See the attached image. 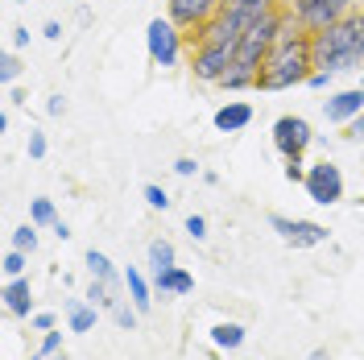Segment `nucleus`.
I'll return each instance as SVG.
<instances>
[{
	"instance_id": "f257e3e1",
	"label": "nucleus",
	"mask_w": 364,
	"mask_h": 360,
	"mask_svg": "<svg viewBox=\"0 0 364 360\" xmlns=\"http://www.w3.org/2000/svg\"><path fill=\"white\" fill-rule=\"evenodd\" d=\"M315 70V54H311V33L290 17L286 9V25H282V38L273 42L265 67L257 75V91H290L302 88Z\"/></svg>"
},
{
	"instance_id": "f03ea898",
	"label": "nucleus",
	"mask_w": 364,
	"mask_h": 360,
	"mask_svg": "<svg viewBox=\"0 0 364 360\" xmlns=\"http://www.w3.org/2000/svg\"><path fill=\"white\" fill-rule=\"evenodd\" d=\"M311 54H315V70H331V75L360 70L364 67V17H360V9L348 13L343 21L327 25L323 33H311Z\"/></svg>"
},
{
	"instance_id": "7ed1b4c3",
	"label": "nucleus",
	"mask_w": 364,
	"mask_h": 360,
	"mask_svg": "<svg viewBox=\"0 0 364 360\" xmlns=\"http://www.w3.org/2000/svg\"><path fill=\"white\" fill-rule=\"evenodd\" d=\"M286 9H290V17H294L306 33H323L327 25H336V21H343L348 13H356L360 0H286Z\"/></svg>"
},
{
	"instance_id": "20e7f679",
	"label": "nucleus",
	"mask_w": 364,
	"mask_h": 360,
	"mask_svg": "<svg viewBox=\"0 0 364 360\" xmlns=\"http://www.w3.org/2000/svg\"><path fill=\"white\" fill-rule=\"evenodd\" d=\"M182 42H186V33H182L170 17H154V21L145 25V50H149V63H154V67H161V70L178 67Z\"/></svg>"
},
{
	"instance_id": "39448f33",
	"label": "nucleus",
	"mask_w": 364,
	"mask_h": 360,
	"mask_svg": "<svg viewBox=\"0 0 364 360\" xmlns=\"http://www.w3.org/2000/svg\"><path fill=\"white\" fill-rule=\"evenodd\" d=\"M232 63H236V46L195 42V50H191V75H195V83H211V88H220V79L232 70Z\"/></svg>"
},
{
	"instance_id": "423d86ee",
	"label": "nucleus",
	"mask_w": 364,
	"mask_h": 360,
	"mask_svg": "<svg viewBox=\"0 0 364 360\" xmlns=\"http://www.w3.org/2000/svg\"><path fill=\"white\" fill-rule=\"evenodd\" d=\"M306 195H311V203H318V207H336V203L343 199V170L336 166V162H311L306 166Z\"/></svg>"
},
{
	"instance_id": "0eeeda50",
	"label": "nucleus",
	"mask_w": 364,
	"mask_h": 360,
	"mask_svg": "<svg viewBox=\"0 0 364 360\" xmlns=\"http://www.w3.org/2000/svg\"><path fill=\"white\" fill-rule=\"evenodd\" d=\"M269 137H273V149H277L282 158H302V154L311 149V141H315V133H311V120H306V116H294V112L277 116Z\"/></svg>"
},
{
	"instance_id": "6e6552de",
	"label": "nucleus",
	"mask_w": 364,
	"mask_h": 360,
	"mask_svg": "<svg viewBox=\"0 0 364 360\" xmlns=\"http://www.w3.org/2000/svg\"><path fill=\"white\" fill-rule=\"evenodd\" d=\"M269 228L282 236V245H290V248H318V245L331 240L327 224H318V220H298V216L290 220V216H277V211H273Z\"/></svg>"
},
{
	"instance_id": "1a4fd4ad",
	"label": "nucleus",
	"mask_w": 364,
	"mask_h": 360,
	"mask_svg": "<svg viewBox=\"0 0 364 360\" xmlns=\"http://www.w3.org/2000/svg\"><path fill=\"white\" fill-rule=\"evenodd\" d=\"M215 13H220V0H166V17L178 25L186 38L199 33Z\"/></svg>"
},
{
	"instance_id": "9d476101",
	"label": "nucleus",
	"mask_w": 364,
	"mask_h": 360,
	"mask_svg": "<svg viewBox=\"0 0 364 360\" xmlns=\"http://www.w3.org/2000/svg\"><path fill=\"white\" fill-rule=\"evenodd\" d=\"M360 112H364V88L327 91V100H323V116H327L331 125H352Z\"/></svg>"
},
{
	"instance_id": "9b49d317",
	"label": "nucleus",
	"mask_w": 364,
	"mask_h": 360,
	"mask_svg": "<svg viewBox=\"0 0 364 360\" xmlns=\"http://www.w3.org/2000/svg\"><path fill=\"white\" fill-rule=\"evenodd\" d=\"M211 125H215L220 133H245L252 125V104L249 100H228L224 108H215Z\"/></svg>"
},
{
	"instance_id": "f8f14e48",
	"label": "nucleus",
	"mask_w": 364,
	"mask_h": 360,
	"mask_svg": "<svg viewBox=\"0 0 364 360\" xmlns=\"http://www.w3.org/2000/svg\"><path fill=\"white\" fill-rule=\"evenodd\" d=\"M4 311L17 319H29L33 315V286H29V277H9L4 282Z\"/></svg>"
},
{
	"instance_id": "ddd939ff",
	"label": "nucleus",
	"mask_w": 364,
	"mask_h": 360,
	"mask_svg": "<svg viewBox=\"0 0 364 360\" xmlns=\"http://www.w3.org/2000/svg\"><path fill=\"white\" fill-rule=\"evenodd\" d=\"M124 286H129V302H133L141 315H149L154 311V277H145L136 265H129L124 270Z\"/></svg>"
},
{
	"instance_id": "4468645a",
	"label": "nucleus",
	"mask_w": 364,
	"mask_h": 360,
	"mask_svg": "<svg viewBox=\"0 0 364 360\" xmlns=\"http://www.w3.org/2000/svg\"><path fill=\"white\" fill-rule=\"evenodd\" d=\"M286 0H220V13H236L245 25L261 21L265 13H273V9H282Z\"/></svg>"
},
{
	"instance_id": "2eb2a0df",
	"label": "nucleus",
	"mask_w": 364,
	"mask_h": 360,
	"mask_svg": "<svg viewBox=\"0 0 364 360\" xmlns=\"http://www.w3.org/2000/svg\"><path fill=\"white\" fill-rule=\"evenodd\" d=\"M154 290L158 294H174V298H182V294L195 290V273L182 270V265H170V270L154 273Z\"/></svg>"
},
{
	"instance_id": "dca6fc26",
	"label": "nucleus",
	"mask_w": 364,
	"mask_h": 360,
	"mask_svg": "<svg viewBox=\"0 0 364 360\" xmlns=\"http://www.w3.org/2000/svg\"><path fill=\"white\" fill-rule=\"evenodd\" d=\"M83 265H87V273L95 277V282H108L112 290H120L124 273H116V265L108 261V253H100V248H87V253H83Z\"/></svg>"
},
{
	"instance_id": "f3484780",
	"label": "nucleus",
	"mask_w": 364,
	"mask_h": 360,
	"mask_svg": "<svg viewBox=\"0 0 364 360\" xmlns=\"http://www.w3.org/2000/svg\"><path fill=\"white\" fill-rule=\"evenodd\" d=\"M95 319H100V307H91L87 298H67V323H70V332H91L95 327Z\"/></svg>"
},
{
	"instance_id": "a211bd4d",
	"label": "nucleus",
	"mask_w": 364,
	"mask_h": 360,
	"mask_svg": "<svg viewBox=\"0 0 364 360\" xmlns=\"http://www.w3.org/2000/svg\"><path fill=\"white\" fill-rule=\"evenodd\" d=\"M245 339H249V332H245V323H215L211 327V344L220 348V352H236V348H245Z\"/></svg>"
},
{
	"instance_id": "6ab92c4d",
	"label": "nucleus",
	"mask_w": 364,
	"mask_h": 360,
	"mask_svg": "<svg viewBox=\"0 0 364 360\" xmlns=\"http://www.w3.org/2000/svg\"><path fill=\"white\" fill-rule=\"evenodd\" d=\"M170 265H178V253H174V245H170L166 236L149 240V270L161 273V270H170Z\"/></svg>"
},
{
	"instance_id": "aec40b11",
	"label": "nucleus",
	"mask_w": 364,
	"mask_h": 360,
	"mask_svg": "<svg viewBox=\"0 0 364 360\" xmlns=\"http://www.w3.org/2000/svg\"><path fill=\"white\" fill-rule=\"evenodd\" d=\"M29 224H38V228H54L58 224V207H54V199H33L29 203Z\"/></svg>"
},
{
	"instance_id": "412c9836",
	"label": "nucleus",
	"mask_w": 364,
	"mask_h": 360,
	"mask_svg": "<svg viewBox=\"0 0 364 360\" xmlns=\"http://www.w3.org/2000/svg\"><path fill=\"white\" fill-rule=\"evenodd\" d=\"M83 298H87L91 307H100V311H112L116 302H120L112 286H108V282H95V277H91V286H87V294H83Z\"/></svg>"
},
{
	"instance_id": "4be33fe9",
	"label": "nucleus",
	"mask_w": 364,
	"mask_h": 360,
	"mask_svg": "<svg viewBox=\"0 0 364 360\" xmlns=\"http://www.w3.org/2000/svg\"><path fill=\"white\" fill-rule=\"evenodd\" d=\"M17 79H21V58H17V50H4L0 54V83L13 88Z\"/></svg>"
},
{
	"instance_id": "5701e85b",
	"label": "nucleus",
	"mask_w": 364,
	"mask_h": 360,
	"mask_svg": "<svg viewBox=\"0 0 364 360\" xmlns=\"http://www.w3.org/2000/svg\"><path fill=\"white\" fill-rule=\"evenodd\" d=\"M112 319H116V327H120V332H136V319H141V311H136L133 302H124V298H120V302L112 307Z\"/></svg>"
},
{
	"instance_id": "b1692460",
	"label": "nucleus",
	"mask_w": 364,
	"mask_h": 360,
	"mask_svg": "<svg viewBox=\"0 0 364 360\" xmlns=\"http://www.w3.org/2000/svg\"><path fill=\"white\" fill-rule=\"evenodd\" d=\"M25 265H29V253H21V248H9L4 261H0L4 277H25Z\"/></svg>"
},
{
	"instance_id": "393cba45",
	"label": "nucleus",
	"mask_w": 364,
	"mask_h": 360,
	"mask_svg": "<svg viewBox=\"0 0 364 360\" xmlns=\"http://www.w3.org/2000/svg\"><path fill=\"white\" fill-rule=\"evenodd\" d=\"M13 248H21V253H33L38 248V224H21V228H13Z\"/></svg>"
},
{
	"instance_id": "a878e982",
	"label": "nucleus",
	"mask_w": 364,
	"mask_h": 360,
	"mask_svg": "<svg viewBox=\"0 0 364 360\" xmlns=\"http://www.w3.org/2000/svg\"><path fill=\"white\" fill-rule=\"evenodd\" d=\"M141 195H145V203H149L154 211H166V207L174 203V199H170V195H166V186H158V182H149V186H145Z\"/></svg>"
},
{
	"instance_id": "bb28decb",
	"label": "nucleus",
	"mask_w": 364,
	"mask_h": 360,
	"mask_svg": "<svg viewBox=\"0 0 364 360\" xmlns=\"http://www.w3.org/2000/svg\"><path fill=\"white\" fill-rule=\"evenodd\" d=\"M42 356H58L63 352V332L54 327V332H42V348H38Z\"/></svg>"
},
{
	"instance_id": "cd10ccee",
	"label": "nucleus",
	"mask_w": 364,
	"mask_h": 360,
	"mask_svg": "<svg viewBox=\"0 0 364 360\" xmlns=\"http://www.w3.org/2000/svg\"><path fill=\"white\" fill-rule=\"evenodd\" d=\"M46 149H50L46 133H42V129H29V158H33V162H42V158H46Z\"/></svg>"
},
{
	"instance_id": "c85d7f7f",
	"label": "nucleus",
	"mask_w": 364,
	"mask_h": 360,
	"mask_svg": "<svg viewBox=\"0 0 364 360\" xmlns=\"http://www.w3.org/2000/svg\"><path fill=\"white\" fill-rule=\"evenodd\" d=\"M182 228H186V236H191V240H207V220H203V216H195V211H191Z\"/></svg>"
},
{
	"instance_id": "c756f323",
	"label": "nucleus",
	"mask_w": 364,
	"mask_h": 360,
	"mask_svg": "<svg viewBox=\"0 0 364 360\" xmlns=\"http://www.w3.org/2000/svg\"><path fill=\"white\" fill-rule=\"evenodd\" d=\"M282 174H286V182H306V162L286 158V170H282Z\"/></svg>"
},
{
	"instance_id": "7c9ffc66",
	"label": "nucleus",
	"mask_w": 364,
	"mask_h": 360,
	"mask_svg": "<svg viewBox=\"0 0 364 360\" xmlns=\"http://www.w3.org/2000/svg\"><path fill=\"white\" fill-rule=\"evenodd\" d=\"M331 83H336L331 70H311V79H306V88H315V91H331Z\"/></svg>"
},
{
	"instance_id": "2f4dec72",
	"label": "nucleus",
	"mask_w": 364,
	"mask_h": 360,
	"mask_svg": "<svg viewBox=\"0 0 364 360\" xmlns=\"http://www.w3.org/2000/svg\"><path fill=\"white\" fill-rule=\"evenodd\" d=\"M29 327H33V332H54V315H50V311H33V315H29Z\"/></svg>"
},
{
	"instance_id": "473e14b6",
	"label": "nucleus",
	"mask_w": 364,
	"mask_h": 360,
	"mask_svg": "<svg viewBox=\"0 0 364 360\" xmlns=\"http://www.w3.org/2000/svg\"><path fill=\"white\" fill-rule=\"evenodd\" d=\"M174 174H178V179H195V174H199V162L195 158H178L174 162Z\"/></svg>"
},
{
	"instance_id": "72a5a7b5",
	"label": "nucleus",
	"mask_w": 364,
	"mask_h": 360,
	"mask_svg": "<svg viewBox=\"0 0 364 360\" xmlns=\"http://www.w3.org/2000/svg\"><path fill=\"white\" fill-rule=\"evenodd\" d=\"M63 112H67V95H63V91H54V95L46 100V116H63Z\"/></svg>"
},
{
	"instance_id": "f704fd0d",
	"label": "nucleus",
	"mask_w": 364,
	"mask_h": 360,
	"mask_svg": "<svg viewBox=\"0 0 364 360\" xmlns=\"http://www.w3.org/2000/svg\"><path fill=\"white\" fill-rule=\"evenodd\" d=\"M343 141H364V112L352 125H343Z\"/></svg>"
},
{
	"instance_id": "c9c22d12",
	"label": "nucleus",
	"mask_w": 364,
	"mask_h": 360,
	"mask_svg": "<svg viewBox=\"0 0 364 360\" xmlns=\"http://www.w3.org/2000/svg\"><path fill=\"white\" fill-rule=\"evenodd\" d=\"M42 38H46V42H58V38H63V25H58V21H46L42 25Z\"/></svg>"
},
{
	"instance_id": "e433bc0d",
	"label": "nucleus",
	"mask_w": 364,
	"mask_h": 360,
	"mask_svg": "<svg viewBox=\"0 0 364 360\" xmlns=\"http://www.w3.org/2000/svg\"><path fill=\"white\" fill-rule=\"evenodd\" d=\"M25 42H29V29H25V25H17V29H13V50H21Z\"/></svg>"
},
{
	"instance_id": "4c0bfd02",
	"label": "nucleus",
	"mask_w": 364,
	"mask_h": 360,
	"mask_svg": "<svg viewBox=\"0 0 364 360\" xmlns=\"http://www.w3.org/2000/svg\"><path fill=\"white\" fill-rule=\"evenodd\" d=\"M50 232H54L58 240H70V224H67V220H63V216H58V224L50 228Z\"/></svg>"
},
{
	"instance_id": "58836bf2",
	"label": "nucleus",
	"mask_w": 364,
	"mask_h": 360,
	"mask_svg": "<svg viewBox=\"0 0 364 360\" xmlns=\"http://www.w3.org/2000/svg\"><path fill=\"white\" fill-rule=\"evenodd\" d=\"M9 104H25V91L21 88H9Z\"/></svg>"
},
{
	"instance_id": "ea45409f",
	"label": "nucleus",
	"mask_w": 364,
	"mask_h": 360,
	"mask_svg": "<svg viewBox=\"0 0 364 360\" xmlns=\"http://www.w3.org/2000/svg\"><path fill=\"white\" fill-rule=\"evenodd\" d=\"M306 360H331V352H327V348H315V352H311Z\"/></svg>"
},
{
	"instance_id": "a19ab883",
	"label": "nucleus",
	"mask_w": 364,
	"mask_h": 360,
	"mask_svg": "<svg viewBox=\"0 0 364 360\" xmlns=\"http://www.w3.org/2000/svg\"><path fill=\"white\" fill-rule=\"evenodd\" d=\"M29 360H50V356H42V352H33V356H29Z\"/></svg>"
},
{
	"instance_id": "79ce46f5",
	"label": "nucleus",
	"mask_w": 364,
	"mask_h": 360,
	"mask_svg": "<svg viewBox=\"0 0 364 360\" xmlns=\"http://www.w3.org/2000/svg\"><path fill=\"white\" fill-rule=\"evenodd\" d=\"M50 360H67V352H58V356H50Z\"/></svg>"
},
{
	"instance_id": "37998d69",
	"label": "nucleus",
	"mask_w": 364,
	"mask_h": 360,
	"mask_svg": "<svg viewBox=\"0 0 364 360\" xmlns=\"http://www.w3.org/2000/svg\"><path fill=\"white\" fill-rule=\"evenodd\" d=\"M360 174H364V154H360Z\"/></svg>"
},
{
	"instance_id": "c03bdc74",
	"label": "nucleus",
	"mask_w": 364,
	"mask_h": 360,
	"mask_svg": "<svg viewBox=\"0 0 364 360\" xmlns=\"http://www.w3.org/2000/svg\"><path fill=\"white\" fill-rule=\"evenodd\" d=\"M13 4H29V0H13Z\"/></svg>"
},
{
	"instance_id": "a18cd8bd",
	"label": "nucleus",
	"mask_w": 364,
	"mask_h": 360,
	"mask_svg": "<svg viewBox=\"0 0 364 360\" xmlns=\"http://www.w3.org/2000/svg\"><path fill=\"white\" fill-rule=\"evenodd\" d=\"M360 17H364V0H360Z\"/></svg>"
},
{
	"instance_id": "49530a36",
	"label": "nucleus",
	"mask_w": 364,
	"mask_h": 360,
	"mask_svg": "<svg viewBox=\"0 0 364 360\" xmlns=\"http://www.w3.org/2000/svg\"><path fill=\"white\" fill-rule=\"evenodd\" d=\"M360 88H364V75H360Z\"/></svg>"
}]
</instances>
